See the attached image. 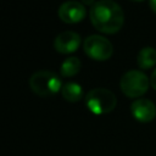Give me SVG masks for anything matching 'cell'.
Instances as JSON below:
<instances>
[{
	"label": "cell",
	"mask_w": 156,
	"mask_h": 156,
	"mask_svg": "<svg viewBox=\"0 0 156 156\" xmlns=\"http://www.w3.org/2000/svg\"><path fill=\"white\" fill-rule=\"evenodd\" d=\"M93 26L106 34L117 33L124 22L122 7L112 0H99L89 10Z\"/></svg>",
	"instance_id": "cell-1"
},
{
	"label": "cell",
	"mask_w": 156,
	"mask_h": 156,
	"mask_svg": "<svg viewBox=\"0 0 156 156\" xmlns=\"http://www.w3.org/2000/svg\"><path fill=\"white\" fill-rule=\"evenodd\" d=\"M30 89L39 96H51L62 89V83L58 76L48 69L37 71L29 78Z\"/></svg>",
	"instance_id": "cell-2"
},
{
	"label": "cell",
	"mask_w": 156,
	"mask_h": 156,
	"mask_svg": "<svg viewBox=\"0 0 156 156\" xmlns=\"http://www.w3.org/2000/svg\"><path fill=\"white\" fill-rule=\"evenodd\" d=\"M117 105L116 95L106 88H94L85 95V106L95 115L111 112Z\"/></svg>",
	"instance_id": "cell-3"
},
{
	"label": "cell",
	"mask_w": 156,
	"mask_h": 156,
	"mask_svg": "<svg viewBox=\"0 0 156 156\" xmlns=\"http://www.w3.org/2000/svg\"><path fill=\"white\" fill-rule=\"evenodd\" d=\"M150 79L147 76L139 69L127 71L119 80L121 90L128 98H139L144 95L149 88Z\"/></svg>",
	"instance_id": "cell-4"
},
{
	"label": "cell",
	"mask_w": 156,
	"mask_h": 156,
	"mask_svg": "<svg viewBox=\"0 0 156 156\" xmlns=\"http://www.w3.org/2000/svg\"><path fill=\"white\" fill-rule=\"evenodd\" d=\"M84 52L93 60H108L113 52V46L108 39L99 34H91L85 38L83 43Z\"/></svg>",
	"instance_id": "cell-5"
},
{
	"label": "cell",
	"mask_w": 156,
	"mask_h": 156,
	"mask_svg": "<svg viewBox=\"0 0 156 156\" xmlns=\"http://www.w3.org/2000/svg\"><path fill=\"white\" fill-rule=\"evenodd\" d=\"M57 15L65 23H77L85 17L87 9L82 2L77 0H67L60 5Z\"/></svg>",
	"instance_id": "cell-6"
},
{
	"label": "cell",
	"mask_w": 156,
	"mask_h": 156,
	"mask_svg": "<svg viewBox=\"0 0 156 156\" xmlns=\"http://www.w3.org/2000/svg\"><path fill=\"white\" fill-rule=\"evenodd\" d=\"M80 45V35L73 30H65L60 33L54 40V48L57 52L69 54L74 52Z\"/></svg>",
	"instance_id": "cell-7"
},
{
	"label": "cell",
	"mask_w": 156,
	"mask_h": 156,
	"mask_svg": "<svg viewBox=\"0 0 156 156\" xmlns=\"http://www.w3.org/2000/svg\"><path fill=\"white\" fill-rule=\"evenodd\" d=\"M130 112L135 119L146 123L156 117V106L149 99H136L130 105Z\"/></svg>",
	"instance_id": "cell-8"
},
{
	"label": "cell",
	"mask_w": 156,
	"mask_h": 156,
	"mask_svg": "<svg viewBox=\"0 0 156 156\" xmlns=\"http://www.w3.org/2000/svg\"><path fill=\"white\" fill-rule=\"evenodd\" d=\"M136 63L140 68L147 69L155 66L156 63V49L152 46H145L140 49V51L136 55Z\"/></svg>",
	"instance_id": "cell-9"
},
{
	"label": "cell",
	"mask_w": 156,
	"mask_h": 156,
	"mask_svg": "<svg viewBox=\"0 0 156 156\" xmlns=\"http://www.w3.org/2000/svg\"><path fill=\"white\" fill-rule=\"evenodd\" d=\"M61 94L65 100L69 102H77L83 98V88L74 82H68L65 85H62Z\"/></svg>",
	"instance_id": "cell-10"
},
{
	"label": "cell",
	"mask_w": 156,
	"mask_h": 156,
	"mask_svg": "<svg viewBox=\"0 0 156 156\" xmlns=\"http://www.w3.org/2000/svg\"><path fill=\"white\" fill-rule=\"evenodd\" d=\"M80 67H82L80 60L76 56H71V57H67L61 63L60 73L63 77H73L80 71Z\"/></svg>",
	"instance_id": "cell-11"
},
{
	"label": "cell",
	"mask_w": 156,
	"mask_h": 156,
	"mask_svg": "<svg viewBox=\"0 0 156 156\" xmlns=\"http://www.w3.org/2000/svg\"><path fill=\"white\" fill-rule=\"evenodd\" d=\"M150 85L156 90V68L152 71L151 77H150Z\"/></svg>",
	"instance_id": "cell-12"
},
{
	"label": "cell",
	"mask_w": 156,
	"mask_h": 156,
	"mask_svg": "<svg viewBox=\"0 0 156 156\" xmlns=\"http://www.w3.org/2000/svg\"><path fill=\"white\" fill-rule=\"evenodd\" d=\"M149 4H150V7L151 10L156 13V0H149Z\"/></svg>",
	"instance_id": "cell-13"
},
{
	"label": "cell",
	"mask_w": 156,
	"mask_h": 156,
	"mask_svg": "<svg viewBox=\"0 0 156 156\" xmlns=\"http://www.w3.org/2000/svg\"><path fill=\"white\" fill-rule=\"evenodd\" d=\"M82 2L85 4V5H91V6H93L96 1H95V0H82Z\"/></svg>",
	"instance_id": "cell-14"
},
{
	"label": "cell",
	"mask_w": 156,
	"mask_h": 156,
	"mask_svg": "<svg viewBox=\"0 0 156 156\" xmlns=\"http://www.w3.org/2000/svg\"><path fill=\"white\" fill-rule=\"evenodd\" d=\"M132 1H144V0H132Z\"/></svg>",
	"instance_id": "cell-15"
}]
</instances>
